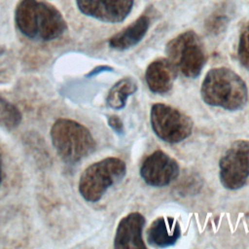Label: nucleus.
<instances>
[{
	"label": "nucleus",
	"mask_w": 249,
	"mask_h": 249,
	"mask_svg": "<svg viewBox=\"0 0 249 249\" xmlns=\"http://www.w3.org/2000/svg\"><path fill=\"white\" fill-rule=\"evenodd\" d=\"M15 23L25 37L38 41L56 39L67 28L61 13L41 0H21L16 7Z\"/></svg>",
	"instance_id": "f257e3e1"
},
{
	"label": "nucleus",
	"mask_w": 249,
	"mask_h": 249,
	"mask_svg": "<svg viewBox=\"0 0 249 249\" xmlns=\"http://www.w3.org/2000/svg\"><path fill=\"white\" fill-rule=\"evenodd\" d=\"M200 95L202 100L213 107L228 111L240 110L248 100V89L243 79L227 67H215L205 75Z\"/></svg>",
	"instance_id": "f03ea898"
},
{
	"label": "nucleus",
	"mask_w": 249,
	"mask_h": 249,
	"mask_svg": "<svg viewBox=\"0 0 249 249\" xmlns=\"http://www.w3.org/2000/svg\"><path fill=\"white\" fill-rule=\"evenodd\" d=\"M53 148L60 158L69 164L81 161L96 147L90 131L82 124L70 119H57L51 128Z\"/></svg>",
	"instance_id": "7ed1b4c3"
},
{
	"label": "nucleus",
	"mask_w": 249,
	"mask_h": 249,
	"mask_svg": "<svg viewBox=\"0 0 249 249\" xmlns=\"http://www.w3.org/2000/svg\"><path fill=\"white\" fill-rule=\"evenodd\" d=\"M165 53L177 73L192 79L199 76L207 58L202 41L193 30L172 38L165 46Z\"/></svg>",
	"instance_id": "20e7f679"
},
{
	"label": "nucleus",
	"mask_w": 249,
	"mask_h": 249,
	"mask_svg": "<svg viewBox=\"0 0 249 249\" xmlns=\"http://www.w3.org/2000/svg\"><path fill=\"white\" fill-rule=\"evenodd\" d=\"M126 172L124 161L116 157H109L89 165L81 174L79 192L89 202L98 201L106 191L121 182Z\"/></svg>",
	"instance_id": "39448f33"
},
{
	"label": "nucleus",
	"mask_w": 249,
	"mask_h": 249,
	"mask_svg": "<svg viewBox=\"0 0 249 249\" xmlns=\"http://www.w3.org/2000/svg\"><path fill=\"white\" fill-rule=\"evenodd\" d=\"M150 123L153 131L160 140L172 144L188 138L194 126L188 115L163 103H156L151 107Z\"/></svg>",
	"instance_id": "423d86ee"
},
{
	"label": "nucleus",
	"mask_w": 249,
	"mask_h": 249,
	"mask_svg": "<svg viewBox=\"0 0 249 249\" xmlns=\"http://www.w3.org/2000/svg\"><path fill=\"white\" fill-rule=\"evenodd\" d=\"M219 177L224 188L238 190L249 177V140L232 142L219 161Z\"/></svg>",
	"instance_id": "0eeeda50"
},
{
	"label": "nucleus",
	"mask_w": 249,
	"mask_h": 249,
	"mask_svg": "<svg viewBox=\"0 0 249 249\" xmlns=\"http://www.w3.org/2000/svg\"><path fill=\"white\" fill-rule=\"evenodd\" d=\"M177 161L160 150L148 155L141 163L140 175L144 182L152 187H164L179 176Z\"/></svg>",
	"instance_id": "6e6552de"
},
{
	"label": "nucleus",
	"mask_w": 249,
	"mask_h": 249,
	"mask_svg": "<svg viewBox=\"0 0 249 249\" xmlns=\"http://www.w3.org/2000/svg\"><path fill=\"white\" fill-rule=\"evenodd\" d=\"M84 15L109 23L124 21L130 14L134 0H76Z\"/></svg>",
	"instance_id": "1a4fd4ad"
},
{
	"label": "nucleus",
	"mask_w": 249,
	"mask_h": 249,
	"mask_svg": "<svg viewBox=\"0 0 249 249\" xmlns=\"http://www.w3.org/2000/svg\"><path fill=\"white\" fill-rule=\"evenodd\" d=\"M145 218L138 212H132L124 217L117 228L114 247L116 249L145 248L142 232Z\"/></svg>",
	"instance_id": "9d476101"
},
{
	"label": "nucleus",
	"mask_w": 249,
	"mask_h": 249,
	"mask_svg": "<svg viewBox=\"0 0 249 249\" xmlns=\"http://www.w3.org/2000/svg\"><path fill=\"white\" fill-rule=\"evenodd\" d=\"M177 72L167 58L153 60L145 71V80L149 89L158 94L168 92L175 80Z\"/></svg>",
	"instance_id": "9b49d317"
},
{
	"label": "nucleus",
	"mask_w": 249,
	"mask_h": 249,
	"mask_svg": "<svg viewBox=\"0 0 249 249\" xmlns=\"http://www.w3.org/2000/svg\"><path fill=\"white\" fill-rule=\"evenodd\" d=\"M151 25V18L148 15L139 16L129 25L113 35L109 41V47L117 51H125L136 46L147 34Z\"/></svg>",
	"instance_id": "f8f14e48"
},
{
	"label": "nucleus",
	"mask_w": 249,
	"mask_h": 249,
	"mask_svg": "<svg viewBox=\"0 0 249 249\" xmlns=\"http://www.w3.org/2000/svg\"><path fill=\"white\" fill-rule=\"evenodd\" d=\"M181 235L178 222L172 217H159L147 231V241L154 247L164 248L176 243Z\"/></svg>",
	"instance_id": "ddd939ff"
},
{
	"label": "nucleus",
	"mask_w": 249,
	"mask_h": 249,
	"mask_svg": "<svg viewBox=\"0 0 249 249\" xmlns=\"http://www.w3.org/2000/svg\"><path fill=\"white\" fill-rule=\"evenodd\" d=\"M137 90V83L131 77H124L119 80L109 90L106 103L109 107L120 110L123 109L127 98Z\"/></svg>",
	"instance_id": "4468645a"
},
{
	"label": "nucleus",
	"mask_w": 249,
	"mask_h": 249,
	"mask_svg": "<svg viewBox=\"0 0 249 249\" xmlns=\"http://www.w3.org/2000/svg\"><path fill=\"white\" fill-rule=\"evenodd\" d=\"M231 7L227 2L220 3L205 19V28L212 35L222 33L230 22Z\"/></svg>",
	"instance_id": "2eb2a0df"
},
{
	"label": "nucleus",
	"mask_w": 249,
	"mask_h": 249,
	"mask_svg": "<svg viewBox=\"0 0 249 249\" xmlns=\"http://www.w3.org/2000/svg\"><path fill=\"white\" fill-rule=\"evenodd\" d=\"M21 122L19 110L6 99L0 97V125L6 129L17 127Z\"/></svg>",
	"instance_id": "dca6fc26"
},
{
	"label": "nucleus",
	"mask_w": 249,
	"mask_h": 249,
	"mask_svg": "<svg viewBox=\"0 0 249 249\" xmlns=\"http://www.w3.org/2000/svg\"><path fill=\"white\" fill-rule=\"evenodd\" d=\"M237 58L240 64L249 70V21L240 30L237 44Z\"/></svg>",
	"instance_id": "f3484780"
},
{
	"label": "nucleus",
	"mask_w": 249,
	"mask_h": 249,
	"mask_svg": "<svg viewBox=\"0 0 249 249\" xmlns=\"http://www.w3.org/2000/svg\"><path fill=\"white\" fill-rule=\"evenodd\" d=\"M108 124L118 134H123L124 132L123 122L118 116H110L108 118Z\"/></svg>",
	"instance_id": "a211bd4d"
},
{
	"label": "nucleus",
	"mask_w": 249,
	"mask_h": 249,
	"mask_svg": "<svg viewBox=\"0 0 249 249\" xmlns=\"http://www.w3.org/2000/svg\"><path fill=\"white\" fill-rule=\"evenodd\" d=\"M113 68L110 67V66H107V65H100V66H97L95 68H93L87 76L88 77H91V76H94L96 74H99L100 72H104V71H112Z\"/></svg>",
	"instance_id": "6ab92c4d"
},
{
	"label": "nucleus",
	"mask_w": 249,
	"mask_h": 249,
	"mask_svg": "<svg viewBox=\"0 0 249 249\" xmlns=\"http://www.w3.org/2000/svg\"><path fill=\"white\" fill-rule=\"evenodd\" d=\"M2 182V159H1V155H0V185Z\"/></svg>",
	"instance_id": "aec40b11"
}]
</instances>
